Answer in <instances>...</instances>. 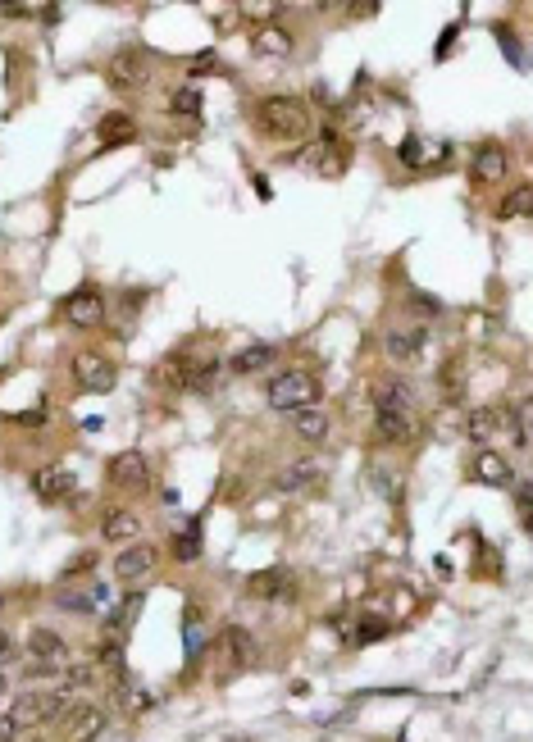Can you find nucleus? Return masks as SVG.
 I'll return each instance as SVG.
<instances>
[{"instance_id":"7c9ffc66","label":"nucleus","mask_w":533,"mask_h":742,"mask_svg":"<svg viewBox=\"0 0 533 742\" xmlns=\"http://www.w3.org/2000/svg\"><path fill=\"white\" fill-rule=\"evenodd\" d=\"M169 110L173 114H201V87H178L169 96Z\"/></svg>"},{"instance_id":"f8f14e48","label":"nucleus","mask_w":533,"mask_h":742,"mask_svg":"<svg viewBox=\"0 0 533 742\" xmlns=\"http://www.w3.org/2000/svg\"><path fill=\"white\" fill-rule=\"evenodd\" d=\"M469 479L483 483V488H510L515 483V470L506 460V451H492V447H479L474 460H469Z\"/></svg>"},{"instance_id":"cd10ccee","label":"nucleus","mask_w":533,"mask_h":742,"mask_svg":"<svg viewBox=\"0 0 533 742\" xmlns=\"http://www.w3.org/2000/svg\"><path fill=\"white\" fill-rule=\"evenodd\" d=\"M501 424H506V411L497 415L492 406H483V411H469V420H465V433H469L474 442H483V438H488L492 429H501Z\"/></svg>"},{"instance_id":"20e7f679","label":"nucleus","mask_w":533,"mask_h":742,"mask_svg":"<svg viewBox=\"0 0 533 742\" xmlns=\"http://www.w3.org/2000/svg\"><path fill=\"white\" fill-rule=\"evenodd\" d=\"M24 660H28V674L46 678V674H60L69 665V642L64 633L55 628H33L28 633V647H24Z\"/></svg>"},{"instance_id":"2f4dec72","label":"nucleus","mask_w":533,"mask_h":742,"mask_svg":"<svg viewBox=\"0 0 533 742\" xmlns=\"http://www.w3.org/2000/svg\"><path fill=\"white\" fill-rule=\"evenodd\" d=\"M201 647H205V624H201V610L192 606L187 610V656H196Z\"/></svg>"},{"instance_id":"6e6552de","label":"nucleus","mask_w":533,"mask_h":742,"mask_svg":"<svg viewBox=\"0 0 533 742\" xmlns=\"http://www.w3.org/2000/svg\"><path fill=\"white\" fill-rule=\"evenodd\" d=\"M510 173V151L501 142H483L469 155V183L474 187H501V178Z\"/></svg>"},{"instance_id":"aec40b11","label":"nucleus","mask_w":533,"mask_h":742,"mask_svg":"<svg viewBox=\"0 0 533 742\" xmlns=\"http://www.w3.org/2000/svg\"><path fill=\"white\" fill-rule=\"evenodd\" d=\"M320 479H324V465H320V460H301V465L279 470L274 488H279V492H306V488H320Z\"/></svg>"},{"instance_id":"2eb2a0df","label":"nucleus","mask_w":533,"mask_h":742,"mask_svg":"<svg viewBox=\"0 0 533 742\" xmlns=\"http://www.w3.org/2000/svg\"><path fill=\"white\" fill-rule=\"evenodd\" d=\"M78 488V479H74V470H64V465H42V470H33V492L42 497V501H60V497H69Z\"/></svg>"},{"instance_id":"6ab92c4d","label":"nucleus","mask_w":533,"mask_h":742,"mask_svg":"<svg viewBox=\"0 0 533 742\" xmlns=\"http://www.w3.org/2000/svg\"><path fill=\"white\" fill-rule=\"evenodd\" d=\"M133 137H137V119H133V114H123V110L105 114V119H101V128H96V142H101V151L128 146Z\"/></svg>"},{"instance_id":"79ce46f5","label":"nucleus","mask_w":533,"mask_h":742,"mask_svg":"<svg viewBox=\"0 0 533 742\" xmlns=\"http://www.w3.org/2000/svg\"><path fill=\"white\" fill-rule=\"evenodd\" d=\"M10 651H15V638H10V633H5V628H0V660H5V656H10Z\"/></svg>"},{"instance_id":"c03bdc74","label":"nucleus","mask_w":533,"mask_h":742,"mask_svg":"<svg viewBox=\"0 0 533 742\" xmlns=\"http://www.w3.org/2000/svg\"><path fill=\"white\" fill-rule=\"evenodd\" d=\"M0 692H5V674H0Z\"/></svg>"},{"instance_id":"412c9836","label":"nucleus","mask_w":533,"mask_h":742,"mask_svg":"<svg viewBox=\"0 0 533 742\" xmlns=\"http://www.w3.org/2000/svg\"><path fill=\"white\" fill-rule=\"evenodd\" d=\"M55 606L69 610V615H96V610H110V588L96 583V588H87V592H60Z\"/></svg>"},{"instance_id":"423d86ee","label":"nucleus","mask_w":533,"mask_h":742,"mask_svg":"<svg viewBox=\"0 0 533 742\" xmlns=\"http://www.w3.org/2000/svg\"><path fill=\"white\" fill-rule=\"evenodd\" d=\"M105 314H110V301H105L101 287H78V292L64 296V323L69 328H83V332L87 328H101Z\"/></svg>"},{"instance_id":"ddd939ff","label":"nucleus","mask_w":533,"mask_h":742,"mask_svg":"<svg viewBox=\"0 0 533 742\" xmlns=\"http://www.w3.org/2000/svg\"><path fill=\"white\" fill-rule=\"evenodd\" d=\"M105 724H110V715H105L101 706L78 701V706L64 715V742H96V737L105 733Z\"/></svg>"},{"instance_id":"a878e982","label":"nucleus","mask_w":533,"mask_h":742,"mask_svg":"<svg viewBox=\"0 0 533 742\" xmlns=\"http://www.w3.org/2000/svg\"><path fill=\"white\" fill-rule=\"evenodd\" d=\"M424 341H429V332H424V328H410V332H388V355H392V360H415V355L424 351Z\"/></svg>"},{"instance_id":"dca6fc26","label":"nucleus","mask_w":533,"mask_h":742,"mask_svg":"<svg viewBox=\"0 0 533 742\" xmlns=\"http://www.w3.org/2000/svg\"><path fill=\"white\" fill-rule=\"evenodd\" d=\"M301 160H306L311 169H324L329 178H338V173L347 169V151L338 146V137H333V133H324L315 146H306V151H301Z\"/></svg>"},{"instance_id":"58836bf2","label":"nucleus","mask_w":533,"mask_h":742,"mask_svg":"<svg viewBox=\"0 0 533 742\" xmlns=\"http://www.w3.org/2000/svg\"><path fill=\"white\" fill-rule=\"evenodd\" d=\"M33 10L28 5H0V19H28Z\"/></svg>"},{"instance_id":"393cba45","label":"nucleus","mask_w":533,"mask_h":742,"mask_svg":"<svg viewBox=\"0 0 533 742\" xmlns=\"http://www.w3.org/2000/svg\"><path fill=\"white\" fill-rule=\"evenodd\" d=\"M251 46H255L260 55H288V51H292V33L279 28V24H264V28H255Z\"/></svg>"},{"instance_id":"f257e3e1","label":"nucleus","mask_w":533,"mask_h":742,"mask_svg":"<svg viewBox=\"0 0 533 742\" xmlns=\"http://www.w3.org/2000/svg\"><path fill=\"white\" fill-rule=\"evenodd\" d=\"M311 124H315L311 119V105L301 96H288V92L264 96L255 105V133L270 137V142H301L311 133Z\"/></svg>"},{"instance_id":"c85d7f7f","label":"nucleus","mask_w":533,"mask_h":742,"mask_svg":"<svg viewBox=\"0 0 533 742\" xmlns=\"http://www.w3.org/2000/svg\"><path fill=\"white\" fill-rule=\"evenodd\" d=\"M528 210H533V192H528V187H515V192L497 205V219H524Z\"/></svg>"},{"instance_id":"c756f323","label":"nucleus","mask_w":533,"mask_h":742,"mask_svg":"<svg viewBox=\"0 0 533 742\" xmlns=\"http://www.w3.org/2000/svg\"><path fill=\"white\" fill-rule=\"evenodd\" d=\"M60 678H64L60 688H69V692H87V688L96 683V665H87V660H83V665H64Z\"/></svg>"},{"instance_id":"5701e85b","label":"nucleus","mask_w":533,"mask_h":742,"mask_svg":"<svg viewBox=\"0 0 533 742\" xmlns=\"http://www.w3.org/2000/svg\"><path fill=\"white\" fill-rule=\"evenodd\" d=\"M292 433H297L301 442H311V447H320V442L329 438V415H324L320 406H306V411H292Z\"/></svg>"},{"instance_id":"a18cd8bd","label":"nucleus","mask_w":533,"mask_h":742,"mask_svg":"<svg viewBox=\"0 0 533 742\" xmlns=\"http://www.w3.org/2000/svg\"><path fill=\"white\" fill-rule=\"evenodd\" d=\"M0 610H5V597H0Z\"/></svg>"},{"instance_id":"e433bc0d","label":"nucleus","mask_w":533,"mask_h":742,"mask_svg":"<svg viewBox=\"0 0 533 742\" xmlns=\"http://www.w3.org/2000/svg\"><path fill=\"white\" fill-rule=\"evenodd\" d=\"M410 301H415V310H419V314H429V319H433V314L442 310V305H438V296H424V292H415Z\"/></svg>"},{"instance_id":"0eeeda50","label":"nucleus","mask_w":533,"mask_h":742,"mask_svg":"<svg viewBox=\"0 0 533 742\" xmlns=\"http://www.w3.org/2000/svg\"><path fill=\"white\" fill-rule=\"evenodd\" d=\"M155 569H160V547H151V542H128V547L114 556V579L128 583V588L146 583Z\"/></svg>"},{"instance_id":"37998d69","label":"nucleus","mask_w":533,"mask_h":742,"mask_svg":"<svg viewBox=\"0 0 533 742\" xmlns=\"http://www.w3.org/2000/svg\"><path fill=\"white\" fill-rule=\"evenodd\" d=\"M42 19H46V24H60V19H64V10H60V5H46V10H42Z\"/></svg>"},{"instance_id":"4be33fe9","label":"nucleus","mask_w":533,"mask_h":742,"mask_svg":"<svg viewBox=\"0 0 533 742\" xmlns=\"http://www.w3.org/2000/svg\"><path fill=\"white\" fill-rule=\"evenodd\" d=\"M219 656H223V665H228V669H242V665L251 660V633H246L242 624L219 628Z\"/></svg>"},{"instance_id":"473e14b6","label":"nucleus","mask_w":533,"mask_h":742,"mask_svg":"<svg viewBox=\"0 0 533 742\" xmlns=\"http://www.w3.org/2000/svg\"><path fill=\"white\" fill-rule=\"evenodd\" d=\"M96 665H105L110 674H123V647L119 642H101L96 647Z\"/></svg>"},{"instance_id":"f704fd0d","label":"nucleus","mask_w":533,"mask_h":742,"mask_svg":"<svg viewBox=\"0 0 533 742\" xmlns=\"http://www.w3.org/2000/svg\"><path fill=\"white\" fill-rule=\"evenodd\" d=\"M383 633H388V624H383V619H365V624L356 628V647H365V642H379Z\"/></svg>"},{"instance_id":"f03ea898","label":"nucleus","mask_w":533,"mask_h":742,"mask_svg":"<svg viewBox=\"0 0 533 742\" xmlns=\"http://www.w3.org/2000/svg\"><path fill=\"white\" fill-rule=\"evenodd\" d=\"M264 401H270V411H288V415L320 406V379L311 369H283V374L270 379V388H264Z\"/></svg>"},{"instance_id":"7ed1b4c3","label":"nucleus","mask_w":533,"mask_h":742,"mask_svg":"<svg viewBox=\"0 0 533 742\" xmlns=\"http://www.w3.org/2000/svg\"><path fill=\"white\" fill-rule=\"evenodd\" d=\"M78 701H74V692L69 688H51V692H24L19 701H15V724L24 728V724H51V719H64L69 710H74Z\"/></svg>"},{"instance_id":"9b49d317","label":"nucleus","mask_w":533,"mask_h":742,"mask_svg":"<svg viewBox=\"0 0 533 742\" xmlns=\"http://www.w3.org/2000/svg\"><path fill=\"white\" fill-rule=\"evenodd\" d=\"M74 379L83 392H110L114 388V360H105L101 351H78L74 355Z\"/></svg>"},{"instance_id":"39448f33","label":"nucleus","mask_w":533,"mask_h":742,"mask_svg":"<svg viewBox=\"0 0 533 742\" xmlns=\"http://www.w3.org/2000/svg\"><path fill=\"white\" fill-rule=\"evenodd\" d=\"M105 83L110 92H142L151 83V55L142 46H123L105 60Z\"/></svg>"},{"instance_id":"4c0bfd02","label":"nucleus","mask_w":533,"mask_h":742,"mask_svg":"<svg viewBox=\"0 0 533 742\" xmlns=\"http://www.w3.org/2000/svg\"><path fill=\"white\" fill-rule=\"evenodd\" d=\"M92 565H96V556H92V551H83V556H78V560H74V565L64 569V579H78V574H87Z\"/></svg>"},{"instance_id":"f3484780","label":"nucleus","mask_w":533,"mask_h":742,"mask_svg":"<svg viewBox=\"0 0 533 742\" xmlns=\"http://www.w3.org/2000/svg\"><path fill=\"white\" fill-rule=\"evenodd\" d=\"M101 538L105 542H137L142 538V515L128 510V506H114L101 515Z\"/></svg>"},{"instance_id":"4468645a","label":"nucleus","mask_w":533,"mask_h":742,"mask_svg":"<svg viewBox=\"0 0 533 742\" xmlns=\"http://www.w3.org/2000/svg\"><path fill=\"white\" fill-rule=\"evenodd\" d=\"M374 433H379V442L401 447V442H410V438H415V415L392 411V406H374Z\"/></svg>"},{"instance_id":"1a4fd4ad","label":"nucleus","mask_w":533,"mask_h":742,"mask_svg":"<svg viewBox=\"0 0 533 742\" xmlns=\"http://www.w3.org/2000/svg\"><path fill=\"white\" fill-rule=\"evenodd\" d=\"M242 592H246L251 601H292V574H288L283 565L255 569V574H246Z\"/></svg>"},{"instance_id":"bb28decb","label":"nucleus","mask_w":533,"mask_h":742,"mask_svg":"<svg viewBox=\"0 0 533 742\" xmlns=\"http://www.w3.org/2000/svg\"><path fill=\"white\" fill-rule=\"evenodd\" d=\"M173 560H183V565L201 560V519H192L183 533H173Z\"/></svg>"},{"instance_id":"ea45409f","label":"nucleus","mask_w":533,"mask_h":742,"mask_svg":"<svg viewBox=\"0 0 533 742\" xmlns=\"http://www.w3.org/2000/svg\"><path fill=\"white\" fill-rule=\"evenodd\" d=\"M214 64H219L214 55H196V60H192V69H196V74H205V69H214Z\"/></svg>"},{"instance_id":"a19ab883","label":"nucleus","mask_w":533,"mask_h":742,"mask_svg":"<svg viewBox=\"0 0 533 742\" xmlns=\"http://www.w3.org/2000/svg\"><path fill=\"white\" fill-rule=\"evenodd\" d=\"M415 155H419V142H415V137H410V142H406V146H401V160H406V164H415Z\"/></svg>"},{"instance_id":"a211bd4d","label":"nucleus","mask_w":533,"mask_h":742,"mask_svg":"<svg viewBox=\"0 0 533 742\" xmlns=\"http://www.w3.org/2000/svg\"><path fill=\"white\" fill-rule=\"evenodd\" d=\"M274 360H279V341H251L228 360V369L232 374H260V369H270Z\"/></svg>"},{"instance_id":"9d476101","label":"nucleus","mask_w":533,"mask_h":742,"mask_svg":"<svg viewBox=\"0 0 533 742\" xmlns=\"http://www.w3.org/2000/svg\"><path fill=\"white\" fill-rule=\"evenodd\" d=\"M105 474H110V488H119V492H146L151 488V465L142 451H119Z\"/></svg>"},{"instance_id":"c9c22d12","label":"nucleus","mask_w":533,"mask_h":742,"mask_svg":"<svg viewBox=\"0 0 533 742\" xmlns=\"http://www.w3.org/2000/svg\"><path fill=\"white\" fill-rule=\"evenodd\" d=\"M19 733H24V728H19L15 715L5 710V715H0V742H19Z\"/></svg>"},{"instance_id":"b1692460","label":"nucleus","mask_w":533,"mask_h":742,"mask_svg":"<svg viewBox=\"0 0 533 742\" xmlns=\"http://www.w3.org/2000/svg\"><path fill=\"white\" fill-rule=\"evenodd\" d=\"M374 406H392V411L415 415V392H410L401 379H383V383L374 388Z\"/></svg>"},{"instance_id":"72a5a7b5","label":"nucleus","mask_w":533,"mask_h":742,"mask_svg":"<svg viewBox=\"0 0 533 742\" xmlns=\"http://www.w3.org/2000/svg\"><path fill=\"white\" fill-rule=\"evenodd\" d=\"M515 510H519V524L528 529V524H533V488H528L524 479L515 483Z\"/></svg>"}]
</instances>
